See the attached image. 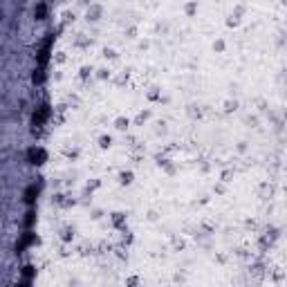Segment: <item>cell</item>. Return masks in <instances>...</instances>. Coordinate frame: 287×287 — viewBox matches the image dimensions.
I'll return each mask as SVG.
<instances>
[{"label": "cell", "mask_w": 287, "mask_h": 287, "mask_svg": "<svg viewBox=\"0 0 287 287\" xmlns=\"http://www.w3.org/2000/svg\"><path fill=\"white\" fill-rule=\"evenodd\" d=\"M34 195H36V188L29 186V188H27V193H25V200H27V202H34Z\"/></svg>", "instance_id": "cell-1"}, {"label": "cell", "mask_w": 287, "mask_h": 287, "mask_svg": "<svg viewBox=\"0 0 287 287\" xmlns=\"http://www.w3.org/2000/svg\"><path fill=\"white\" fill-rule=\"evenodd\" d=\"M43 13H45V7H43V5H40V7L36 9V16H43Z\"/></svg>", "instance_id": "cell-2"}]
</instances>
